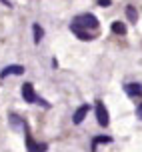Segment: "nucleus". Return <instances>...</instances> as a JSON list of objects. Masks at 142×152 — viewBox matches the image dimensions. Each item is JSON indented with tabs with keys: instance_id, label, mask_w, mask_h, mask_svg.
Returning <instances> with one entry per match:
<instances>
[{
	"instance_id": "obj_6",
	"label": "nucleus",
	"mask_w": 142,
	"mask_h": 152,
	"mask_svg": "<svg viewBox=\"0 0 142 152\" xmlns=\"http://www.w3.org/2000/svg\"><path fill=\"white\" fill-rule=\"evenodd\" d=\"M88 110H92V106H88V104L78 106V110H76L74 116H72V122H74V124H82L84 118H86V114H88Z\"/></svg>"
},
{
	"instance_id": "obj_14",
	"label": "nucleus",
	"mask_w": 142,
	"mask_h": 152,
	"mask_svg": "<svg viewBox=\"0 0 142 152\" xmlns=\"http://www.w3.org/2000/svg\"><path fill=\"white\" fill-rule=\"evenodd\" d=\"M112 4V0H98V6H102V8H108Z\"/></svg>"
},
{
	"instance_id": "obj_11",
	"label": "nucleus",
	"mask_w": 142,
	"mask_h": 152,
	"mask_svg": "<svg viewBox=\"0 0 142 152\" xmlns=\"http://www.w3.org/2000/svg\"><path fill=\"white\" fill-rule=\"evenodd\" d=\"M110 142H112L110 136H96L94 140H92V148H96L98 144H110Z\"/></svg>"
},
{
	"instance_id": "obj_9",
	"label": "nucleus",
	"mask_w": 142,
	"mask_h": 152,
	"mask_svg": "<svg viewBox=\"0 0 142 152\" xmlns=\"http://www.w3.org/2000/svg\"><path fill=\"white\" fill-rule=\"evenodd\" d=\"M110 28H112L114 34H120V36H124V34H126V24H124V22H118V20H116V22H112Z\"/></svg>"
},
{
	"instance_id": "obj_2",
	"label": "nucleus",
	"mask_w": 142,
	"mask_h": 152,
	"mask_svg": "<svg viewBox=\"0 0 142 152\" xmlns=\"http://www.w3.org/2000/svg\"><path fill=\"white\" fill-rule=\"evenodd\" d=\"M24 138H26V150L28 152H46L48 150V144H44V142H36L34 138L30 136V132H28V126L24 128Z\"/></svg>"
},
{
	"instance_id": "obj_1",
	"label": "nucleus",
	"mask_w": 142,
	"mask_h": 152,
	"mask_svg": "<svg viewBox=\"0 0 142 152\" xmlns=\"http://www.w3.org/2000/svg\"><path fill=\"white\" fill-rule=\"evenodd\" d=\"M98 26H100V22H98V18L94 14H78L70 22V30L72 32H78V30H96Z\"/></svg>"
},
{
	"instance_id": "obj_12",
	"label": "nucleus",
	"mask_w": 142,
	"mask_h": 152,
	"mask_svg": "<svg viewBox=\"0 0 142 152\" xmlns=\"http://www.w3.org/2000/svg\"><path fill=\"white\" fill-rule=\"evenodd\" d=\"M126 16H128L130 22H136V20H138V12H136V8L134 6H126Z\"/></svg>"
},
{
	"instance_id": "obj_8",
	"label": "nucleus",
	"mask_w": 142,
	"mask_h": 152,
	"mask_svg": "<svg viewBox=\"0 0 142 152\" xmlns=\"http://www.w3.org/2000/svg\"><path fill=\"white\" fill-rule=\"evenodd\" d=\"M8 120H10V124H12L16 130H24L26 128V122H24L20 116H16V114H8Z\"/></svg>"
},
{
	"instance_id": "obj_4",
	"label": "nucleus",
	"mask_w": 142,
	"mask_h": 152,
	"mask_svg": "<svg viewBox=\"0 0 142 152\" xmlns=\"http://www.w3.org/2000/svg\"><path fill=\"white\" fill-rule=\"evenodd\" d=\"M22 98H24V102H28V104H34L36 102V92H34V86L30 82H24L22 84Z\"/></svg>"
},
{
	"instance_id": "obj_15",
	"label": "nucleus",
	"mask_w": 142,
	"mask_h": 152,
	"mask_svg": "<svg viewBox=\"0 0 142 152\" xmlns=\"http://www.w3.org/2000/svg\"><path fill=\"white\" fill-rule=\"evenodd\" d=\"M136 118H138V120H142V102L136 106Z\"/></svg>"
},
{
	"instance_id": "obj_7",
	"label": "nucleus",
	"mask_w": 142,
	"mask_h": 152,
	"mask_svg": "<svg viewBox=\"0 0 142 152\" xmlns=\"http://www.w3.org/2000/svg\"><path fill=\"white\" fill-rule=\"evenodd\" d=\"M124 92H126L128 96H142V84L128 82V84H124Z\"/></svg>"
},
{
	"instance_id": "obj_5",
	"label": "nucleus",
	"mask_w": 142,
	"mask_h": 152,
	"mask_svg": "<svg viewBox=\"0 0 142 152\" xmlns=\"http://www.w3.org/2000/svg\"><path fill=\"white\" fill-rule=\"evenodd\" d=\"M22 76L24 74V66H18V64H12V66H4L2 72H0V78H6V76Z\"/></svg>"
},
{
	"instance_id": "obj_10",
	"label": "nucleus",
	"mask_w": 142,
	"mask_h": 152,
	"mask_svg": "<svg viewBox=\"0 0 142 152\" xmlns=\"http://www.w3.org/2000/svg\"><path fill=\"white\" fill-rule=\"evenodd\" d=\"M32 30H34V44H40V40L44 38V30H42V26H40V24H34V26H32Z\"/></svg>"
},
{
	"instance_id": "obj_13",
	"label": "nucleus",
	"mask_w": 142,
	"mask_h": 152,
	"mask_svg": "<svg viewBox=\"0 0 142 152\" xmlns=\"http://www.w3.org/2000/svg\"><path fill=\"white\" fill-rule=\"evenodd\" d=\"M74 34L80 38V40H94V38H96V34H90V32H84V30H78V32H74Z\"/></svg>"
},
{
	"instance_id": "obj_3",
	"label": "nucleus",
	"mask_w": 142,
	"mask_h": 152,
	"mask_svg": "<svg viewBox=\"0 0 142 152\" xmlns=\"http://www.w3.org/2000/svg\"><path fill=\"white\" fill-rule=\"evenodd\" d=\"M94 112H96V120L100 126H108V122H110V116H108V110H106L104 102L102 100H96V104H94Z\"/></svg>"
}]
</instances>
